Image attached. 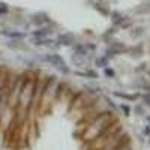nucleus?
I'll use <instances>...</instances> for the list:
<instances>
[{"instance_id": "1", "label": "nucleus", "mask_w": 150, "mask_h": 150, "mask_svg": "<svg viewBox=\"0 0 150 150\" xmlns=\"http://www.w3.org/2000/svg\"><path fill=\"white\" fill-rule=\"evenodd\" d=\"M8 9L6 8H0V14H5V12H6Z\"/></svg>"}]
</instances>
